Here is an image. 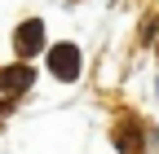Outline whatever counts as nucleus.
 <instances>
[{
    "instance_id": "f257e3e1",
    "label": "nucleus",
    "mask_w": 159,
    "mask_h": 154,
    "mask_svg": "<svg viewBox=\"0 0 159 154\" xmlns=\"http://www.w3.org/2000/svg\"><path fill=\"white\" fill-rule=\"evenodd\" d=\"M49 71L57 79H75L80 75V49L75 44H53L49 49Z\"/></svg>"
},
{
    "instance_id": "7ed1b4c3",
    "label": "nucleus",
    "mask_w": 159,
    "mask_h": 154,
    "mask_svg": "<svg viewBox=\"0 0 159 154\" xmlns=\"http://www.w3.org/2000/svg\"><path fill=\"white\" fill-rule=\"evenodd\" d=\"M31 79H35V71H31V66H22V62L0 71V88H5V92H22V88H27Z\"/></svg>"
},
{
    "instance_id": "f03ea898",
    "label": "nucleus",
    "mask_w": 159,
    "mask_h": 154,
    "mask_svg": "<svg viewBox=\"0 0 159 154\" xmlns=\"http://www.w3.org/2000/svg\"><path fill=\"white\" fill-rule=\"evenodd\" d=\"M40 44H44V22L40 18H27L18 27V35H13V49H18V57H35Z\"/></svg>"
}]
</instances>
